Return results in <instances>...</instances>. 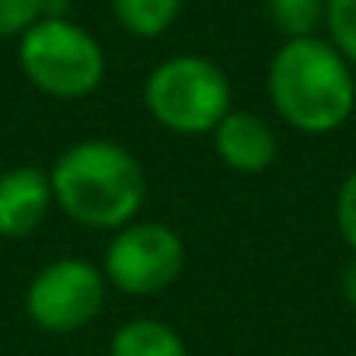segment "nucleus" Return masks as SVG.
Wrapping results in <instances>:
<instances>
[{
	"label": "nucleus",
	"mask_w": 356,
	"mask_h": 356,
	"mask_svg": "<svg viewBox=\"0 0 356 356\" xmlns=\"http://www.w3.org/2000/svg\"><path fill=\"white\" fill-rule=\"evenodd\" d=\"M53 200L67 220L88 231H122L147 200V175L115 140H77L49 168Z\"/></svg>",
	"instance_id": "nucleus-1"
},
{
	"label": "nucleus",
	"mask_w": 356,
	"mask_h": 356,
	"mask_svg": "<svg viewBox=\"0 0 356 356\" xmlns=\"http://www.w3.org/2000/svg\"><path fill=\"white\" fill-rule=\"evenodd\" d=\"M266 88L276 115L307 136L335 133L356 108L353 67L328 39L318 35L286 39L269 63Z\"/></svg>",
	"instance_id": "nucleus-2"
},
{
	"label": "nucleus",
	"mask_w": 356,
	"mask_h": 356,
	"mask_svg": "<svg viewBox=\"0 0 356 356\" xmlns=\"http://www.w3.org/2000/svg\"><path fill=\"white\" fill-rule=\"evenodd\" d=\"M143 105L168 133L207 136L231 112V81L210 56L178 53L147 74Z\"/></svg>",
	"instance_id": "nucleus-3"
},
{
	"label": "nucleus",
	"mask_w": 356,
	"mask_h": 356,
	"mask_svg": "<svg viewBox=\"0 0 356 356\" xmlns=\"http://www.w3.org/2000/svg\"><path fill=\"white\" fill-rule=\"evenodd\" d=\"M22 74L49 98L74 102L88 98L105 81V49L77 22L56 15L39 18L18 42Z\"/></svg>",
	"instance_id": "nucleus-4"
},
{
	"label": "nucleus",
	"mask_w": 356,
	"mask_h": 356,
	"mask_svg": "<svg viewBox=\"0 0 356 356\" xmlns=\"http://www.w3.org/2000/svg\"><path fill=\"white\" fill-rule=\"evenodd\" d=\"M186 269V241L161 220H133L112 234L102 273L108 286L129 297H154Z\"/></svg>",
	"instance_id": "nucleus-5"
},
{
	"label": "nucleus",
	"mask_w": 356,
	"mask_h": 356,
	"mask_svg": "<svg viewBox=\"0 0 356 356\" xmlns=\"http://www.w3.org/2000/svg\"><path fill=\"white\" fill-rule=\"evenodd\" d=\"M105 290V273L88 259H56L32 276L25 290V311L42 332L67 335L102 314Z\"/></svg>",
	"instance_id": "nucleus-6"
},
{
	"label": "nucleus",
	"mask_w": 356,
	"mask_h": 356,
	"mask_svg": "<svg viewBox=\"0 0 356 356\" xmlns=\"http://www.w3.org/2000/svg\"><path fill=\"white\" fill-rule=\"evenodd\" d=\"M53 207L56 200H53L49 171L35 164H18L0 171V238L35 234L46 224Z\"/></svg>",
	"instance_id": "nucleus-7"
},
{
	"label": "nucleus",
	"mask_w": 356,
	"mask_h": 356,
	"mask_svg": "<svg viewBox=\"0 0 356 356\" xmlns=\"http://www.w3.org/2000/svg\"><path fill=\"white\" fill-rule=\"evenodd\" d=\"M220 161L238 175H262L276 161V133L259 112H238L231 108L224 122L210 133Z\"/></svg>",
	"instance_id": "nucleus-8"
},
{
	"label": "nucleus",
	"mask_w": 356,
	"mask_h": 356,
	"mask_svg": "<svg viewBox=\"0 0 356 356\" xmlns=\"http://www.w3.org/2000/svg\"><path fill=\"white\" fill-rule=\"evenodd\" d=\"M108 356H189V349H186V339L168 321L133 318L115 328L108 342Z\"/></svg>",
	"instance_id": "nucleus-9"
},
{
	"label": "nucleus",
	"mask_w": 356,
	"mask_h": 356,
	"mask_svg": "<svg viewBox=\"0 0 356 356\" xmlns=\"http://www.w3.org/2000/svg\"><path fill=\"white\" fill-rule=\"evenodd\" d=\"M182 4L186 0H112V15L129 35L157 39L182 15Z\"/></svg>",
	"instance_id": "nucleus-10"
},
{
	"label": "nucleus",
	"mask_w": 356,
	"mask_h": 356,
	"mask_svg": "<svg viewBox=\"0 0 356 356\" xmlns=\"http://www.w3.org/2000/svg\"><path fill=\"white\" fill-rule=\"evenodd\" d=\"M325 11H328V0H266L269 22L286 39L318 35V29L325 25Z\"/></svg>",
	"instance_id": "nucleus-11"
},
{
	"label": "nucleus",
	"mask_w": 356,
	"mask_h": 356,
	"mask_svg": "<svg viewBox=\"0 0 356 356\" xmlns=\"http://www.w3.org/2000/svg\"><path fill=\"white\" fill-rule=\"evenodd\" d=\"M325 29L328 42L346 56L349 67H356V0H328Z\"/></svg>",
	"instance_id": "nucleus-12"
},
{
	"label": "nucleus",
	"mask_w": 356,
	"mask_h": 356,
	"mask_svg": "<svg viewBox=\"0 0 356 356\" xmlns=\"http://www.w3.org/2000/svg\"><path fill=\"white\" fill-rule=\"evenodd\" d=\"M46 15V0H0V39L29 32Z\"/></svg>",
	"instance_id": "nucleus-13"
},
{
	"label": "nucleus",
	"mask_w": 356,
	"mask_h": 356,
	"mask_svg": "<svg viewBox=\"0 0 356 356\" xmlns=\"http://www.w3.org/2000/svg\"><path fill=\"white\" fill-rule=\"evenodd\" d=\"M335 220H339V234L346 241V248L356 259V171L346 175V182L339 186L335 196Z\"/></svg>",
	"instance_id": "nucleus-14"
},
{
	"label": "nucleus",
	"mask_w": 356,
	"mask_h": 356,
	"mask_svg": "<svg viewBox=\"0 0 356 356\" xmlns=\"http://www.w3.org/2000/svg\"><path fill=\"white\" fill-rule=\"evenodd\" d=\"M342 293H346V300L356 307V259L346 266V273H342Z\"/></svg>",
	"instance_id": "nucleus-15"
}]
</instances>
